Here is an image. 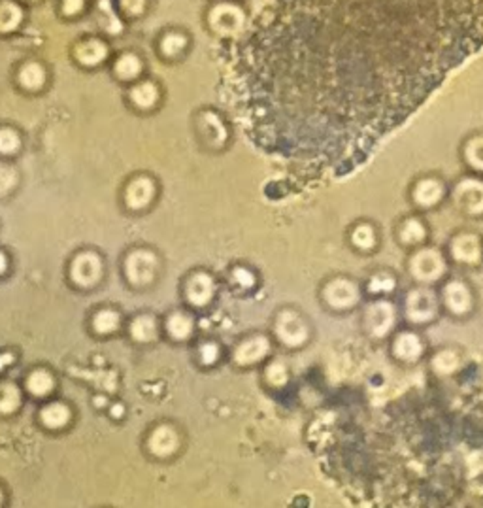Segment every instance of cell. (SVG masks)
<instances>
[{
  "instance_id": "29",
  "label": "cell",
  "mask_w": 483,
  "mask_h": 508,
  "mask_svg": "<svg viewBox=\"0 0 483 508\" xmlns=\"http://www.w3.org/2000/svg\"><path fill=\"white\" fill-rule=\"evenodd\" d=\"M185 43H187V38L179 32H168V35L163 36L161 40V51L166 57H176L184 51Z\"/></svg>"
},
{
  "instance_id": "19",
  "label": "cell",
  "mask_w": 483,
  "mask_h": 508,
  "mask_svg": "<svg viewBox=\"0 0 483 508\" xmlns=\"http://www.w3.org/2000/svg\"><path fill=\"white\" fill-rule=\"evenodd\" d=\"M462 159L466 166L483 174V135L470 136L462 146Z\"/></svg>"
},
{
  "instance_id": "36",
  "label": "cell",
  "mask_w": 483,
  "mask_h": 508,
  "mask_svg": "<svg viewBox=\"0 0 483 508\" xmlns=\"http://www.w3.org/2000/svg\"><path fill=\"white\" fill-rule=\"evenodd\" d=\"M19 407V391L17 387L6 386L0 397V412H14Z\"/></svg>"
},
{
  "instance_id": "6",
  "label": "cell",
  "mask_w": 483,
  "mask_h": 508,
  "mask_svg": "<svg viewBox=\"0 0 483 508\" xmlns=\"http://www.w3.org/2000/svg\"><path fill=\"white\" fill-rule=\"evenodd\" d=\"M359 286L349 278H334L323 289V299L334 310H349L359 302Z\"/></svg>"
},
{
  "instance_id": "38",
  "label": "cell",
  "mask_w": 483,
  "mask_h": 508,
  "mask_svg": "<svg viewBox=\"0 0 483 508\" xmlns=\"http://www.w3.org/2000/svg\"><path fill=\"white\" fill-rule=\"evenodd\" d=\"M266 378H268V382L274 384V386H284L285 382H287V369H285L282 363H274V365L268 367Z\"/></svg>"
},
{
  "instance_id": "3",
  "label": "cell",
  "mask_w": 483,
  "mask_h": 508,
  "mask_svg": "<svg viewBox=\"0 0 483 508\" xmlns=\"http://www.w3.org/2000/svg\"><path fill=\"white\" fill-rule=\"evenodd\" d=\"M453 202L466 215H483V179L464 176L453 187Z\"/></svg>"
},
{
  "instance_id": "24",
  "label": "cell",
  "mask_w": 483,
  "mask_h": 508,
  "mask_svg": "<svg viewBox=\"0 0 483 508\" xmlns=\"http://www.w3.org/2000/svg\"><path fill=\"white\" fill-rule=\"evenodd\" d=\"M157 99H159V91H157V87L151 81H142V84L132 87V91H130V101L135 102L138 108H142V110H148V108L153 106Z\"/></svg>"
},
{
  "instance_id": "10",
  "label": "cell",
  "mask_w": 483,
  "mask_h": 508,
  "mask_svg": "<svg viewBox=\"0 0 483 508\" xmlns=\"http://www.w3.org/2000/svg\"><path fill=\"white\" fill-rule=\"evenodd\" d=\"M444 304L453 315H466L474 306L470 287L462 280H451L444 287Z\"/></svg>"
},
{
  "instance_id": "39",
  "label": "cell",
  "mask_w": 483,
  "mask_h": 508,
  "mask_svg": "<svg viewBox=\"0 0 483 508\" xmlns=\"http://www.w3.org/2000/svg\"><path fill=\"white\" fill-rule=\"evenodd\" d=\"M123 12L128 15H140L148 6V0H119Z\"/></svg>"
},
{
  "instance_id": "33",
  "label": "cell",
  "mask_w": 483,
  "mask_h": 508,
  "mask_svg": "<svg viewBox=\"0 0 483 508\" xmlns=\"http://www.w3.org/2000/svg\"><path fill=\"white\" fill-rule=\"evenodd\" d=\"M191 320L184 314H174L168 320V333L174 338H185L187 335H191Z\"/></svg>"
},
{
  "instance_id": "37",
  "label": "cell",
  "mask_w": 483,
  "mask_h": 508,
  "mask_svg": "<svg viewBox=\"0 0 483 508\" xmlns=\"http://www.w3.org/2000/svg\"><path fill=\"white\" fill-rule=\"evenodd\" d=\"M15 179H17V176H15L12 166L0 165V195L8 193L15 186Z\"/></svg>"
},
{
  "instance_id": "45",
  "label": "cell",
  "mask_w": 483,
  "mask_h": 508,
  "mask_svg": "<svg viewBox=\"0 0 483 508\" xmlns=\"http://www.w3.org/2000/svg\"><path fill=\"white\" fill-rule=\"evenodd\" d=\"M476 494L480 495V497H483V478L476 484Z\"/></svg>"
},
{
  "instance_id": "34",
  "label": "cell",
  "mask_w": 483,
  "mask_h": 508,
  "mask_svg": "<svg viewBox=\"0 0 483 508\" xmlns=\"http://www.w3.org/2000/svg\"><path fill=\"white\" fill-rule=\"evenodd\" d=\"M119 325V315L112 310H102L95 315V329L99 333H112Z\"/></svg>"
},
{
  "instance_id": "5",
  "label": "cell",
  "mask_w": 483,
  "mask_h": 508,
  "mask_svg": "<svg viewBox=\"0 0 483 508\" xmlns=\"http://www.w3.org/2000/svg\"><path fill=\"white\" fill-rule=\"evenodd\" d=\"M395 320H397V312L389 301L372 302L364 312V327L376 338L387 337L395 327Z\"/></svg>"
},
{
  "instance_id": "18",
  "label": "cell",
  "mask_w": 483,
  "mask_h": 508,
  "mask_svg": "<svg viewBox=\"0 0 483 508\" xmlns=\"http://www.w3.org/2000/svg\"><path fill=\"white\" fill-rule=\"evenodd\" d=\"M178 448V435L170 427H159L150 438V450L155 456H170L172 451Z\"/></svg>"
},
{
  "instance_id": "2",
  "label": "cell",
  "mask_w": 483,
  "mask_h": 508,
  "mask_svg": "<svg viewBox=\"0 0 483 508\" xmlns=\"http://www.w3.org/2000/svg\"><path fill=\"white\" fill-rule=\"evenodd\" d=\"M438 308H440V302L433 289H425V287L413 289L406 297V318L417 325L434 322L438 315Z\"/></svg>"
},
{
  "instance_id": "11",
  "label": "cell",
  "mask_w": 483,
  "mask_h": 508,
  "mask_svg": "<svg viewBox=\"0 0 483 508\" xmlns=\"http://www.w3.org/2000/svg\"><path fill=\"white\" fill-rule=\"evenodd\" d=\"M155 271L157 261L150 251H135L127 259V278L136 286L148 284L153 278Z\"/></svg>"
},
{
  "instance_id": "42",
  "label": "cell",
  "mask_w": 483,
  "mask_h": 508,
  "mask_svg": "<svg viewBox=\"0 0 483 508\" xmlns=\"http://www.w3.org/2000/svg\"><path fill=\"white\" fill-rule=\"evenodd\" d=\"M235 278L240 282L241 286L244 287H249V286H253V276H251V272L248 271H244V268H238V271H235Z\"/></svg>"
},
{
  "instance_id": "35",
  "label": "cell",
  "mask_w": 483,
  "mask_h": 508,
  "mask_svg": "<svg viewBox=\"0 0 483 508\" xmlns=\"http://www.w3.org/2000/svg\"><path fill=\"white\" fill-rule=\"evenodd\" d=\"M19 136L12 129H0V153L2 155H14L19 150Z\"/></svg>"
},
{
  "instance_id": "43",
  "label": "cell",
  "mask_w": 483,
  "mask_h": 508,
  "mask_svg": "<svg viewBox=\"0 0 483 508\" xmlns=\"http://www.w3.org/2000/svg\"><path fill=\"white\" fill-rule=\"evenodd\" d=\"M10 361H12V358H10V355H0V369H4V367H6Z\"/></svg>"
},
{
  "instance_id": "23",
  "label": "cell",
  "mask_w": 483,
  "mask_h": 508,
  "mask_svg": "<svg viewBox=\"0 0 483 508\" xmlns=\"http://www.w3.org/2000/svg\"><path fill=\"white\" fill-rule=\"evenodd\" d=\"M19 84L29 91H36L46 84V70L38 63H27L19 70Z\"/></svg>"
},
{
  "instance_id": "20",
  "label": "cell",
  "mask_w": 483,
  "mask_h": 508,
  "mask_svg": "<svg viewBox=\"0 0 483 508\" xmlns=\"http://www.w3.org/2000/svg\"><path fill=\"white\" fill-rule=\"evenodd\" d=\"M400 242L410 244V246H417V244L426 240V225L421 222L420 217H408L398 231Z\"/></svg>"
},
{
  "instance_id": "14",
  "label": "cell",
  "mask_w": 483,
  "mask_h": 508,
  "mask_svg": "<svg viewBox=\"0 0 483 508\" xmlns=\"http://www.w3.org/2000/svg\"><path fill=\"white\" fill-rule=\"evenodd\" d=\"M155 193V187L150 178H138L132 184H128L127 193H125V201L127 206L132 210H142L144 206H148L153 199Z\"/></svg>"
},
{
  "instance_id": "16",
  "label": "cell",
  "mask_w": 483,
  "mask_h": 508,
  "mask_svg": "<svg viewBox=\"0 0 483 508\" xmlns=\"http://www.w3.org/2000/svg\"><path fill=\"white\" fill-rule=\"evenodd\" d=\"M213 295V282L206 274H197L187 284V299L195 306H204Z\"/></svg>"
},
{
  "instance_id": "15",
  "label": "cell",
  "mask_w": 483,
  "mask_h": 508,
  "mask_svg": "<svg viewBox=\"0 0 483 508\" xmlns=\"http://www.w3.org/2000/svg\"><path fill=\"white\" fill-rule=\"evenodd\" d=\"M74 55L83 66H97L108 57V48L102 40H86L76 46Z\"/></svg>"
},
{
  "instance_id": "9",
  "label": "cell",
  "mask_w": 483,
  "mask_h": 508,
  "mask_svg": "<svg viewBox=\"0 0 483 508\" xmlns=\"http://www.w3.org/2000/svg\"><path fill=\"white\" fill-rule=\"evenodd\" d=\"M451 257L462 265H477L482 261V240L474 233H461L449 244Z\"/></svg>"
},
{
  "instance_id": "25",
  "label": "cell",
  "mask_w": 483,
  "mask_h": 508,
  "mask_svg": "<svg viewBox=\"0 0 483 508\" xmlns=\"http://www.w3.org/2000/svg\"><path fill=\"white\" fill-rule=\"evenodd\" d=\"M433 371L440 376H448L459 369V355L453 350H442L433 358Z\"/></svg>"
},
{
  "instance_id": "22",
  "label": "cell",
  "mask_w": 483,
  "mask_h": 508,
  "mask_svg": "<svg viewBox=\"0 0 483 508\" xmlns=\"http://www.w3.org/2000/svg\"><path fill=\"white\" fill-rule=\"evenodd\" d=\"M351 244L355 246L357 250H362V251H368V250H374L377 244V235H376V229H374V225H370V223H359L353 227L351 231Z\"/></svg>"
},
{
  "instance_id": "40",
  "label": "cell",
  "mask_w": 483,
  "mask_h": 508,
  "mask_svg": "<svg viewBox=\"0 0 483 508\" xmlns=\"http://www.w3.org/2000/svg\"><path fill=\"white\" fill-rule=\"evenodd\" d=\"M83 4H86V0H61L64 15H78L83 10Z\"/></svg>"
},
{
  "instance_id": "12",
  "label": "cell",
  "mask_w": 483,
  "mask_h": 508,
  "mask_svg": "<svg viewBox=\"0 0 483 508\" xmlns=\"http://www.w3.org/2000/svg\"><path fill=\"white\" fill-rule=\"evenodd\" d=\"M100 272H102V266H100L99 257L92 255V253H83V255L74 259L70 276L78 286L86 287L92 286L100 278Z\"/></svg>"
},
{
  "instance_id": "26",
  "label": "cell",
  "mask_w": 483,
  "mask_h": 508,
  "mask_svg": "<svg viewBox=\"0 0 483 508\" xmlns=\"http://www.w3.org/2000/svg\"><path fill=\"white\" fill-rule=\"evenodd\" d=\"M202 129H204V135L208 136V140H212L213 144H223L225 138H227V129L221 121L219 117L212 112L202 115Z\"/></svg>"
},
{
  "instance_id": "44",
  "label": "cell",
  "mask_w": 483,
  "mask_h": 508,
  "mask_svg": "<svg viewBox=\"0 0 483 508\" xmlns=\"http://www.w3.org/2000/svg\"><path fill=\"white\" fill-rule=\"evenodd\" d=\"M6 268V257H4V253L0 251V272H4Z\"/></svg>"
},
{
  "instance_id": "7",
  "label": "cell",
  "mask_w": 483,
  "mask_h": 508,
  "mask_svg": "<svg viewBox=\"0 0 483 508\" xmlns=\"http://www.w3.org/2000/svg\"><path fill=\"white\" fill-rule=\"evenodd\" d=\"M446 197V184L436 176H423L412 187V201L421 210H428L440 204Z\"/></svg>"
},
{
  "instance_id": "41",
  "label": "cell",
  "mask_w": 483,
  "mask_h": 508,
  "mask_svg": "<svg viewBox=\"0 0 483 508\" xmlns=\"http://www.w3.org/2000/svg\"><path fill=\"white\" fill-rule=\"evenodd\" d=\"M200 355H202V361H204V363L212 365L213 361L217 359V348H215L213 344H206V346L200 348Z\"/></svg>"
},
{
  "instance_id": "32",
  "label": "cell",
  "mask_w": 483,
  "mask_h": 508,
  "mask_svg": "<svg viewBox=\"0 0 483 508\" xmlns=\"http://www.w3.org/2000/svg\"><path fill=\"white\" fill-rule=\"evenodd\" d=\"M132 337L136 340H151V338L155 337V322L151 320L150 315H142V318H138L135 323H132Z\"/></svg>"
},
{
  "instance_id": "31",
  "label": "cell",
  "mask_w": 483,
  "mask_h": 508,
  "mask_svg": "<svg viewBox=\"0 0 483 508\" xmlns=\"http://www.w3.org/2000/svg\"><path fill=\"white\" fill-rule=\"evenodd\" d=\"M397 286V280L389 276L387 272H379V274H374L368 282V291L374 295H384V293H391L393 289Z\"/></svg>"
},
{
  "instance_id": "13",
  "label": "cell",
  "mask_w": 483,
  "mask_h": 508,
  "mask_svg": "<svg viewBox=\"0 0 483 508\" xmlns=\"http://www.w3.org/2000/svg\"><path fill=\"white\" fill-rule=\"evenodd\" d=\"M423 350H425V344L421 340L415 333H400L397 335V338L393 340V353L395 358L404 361V363H413L423 355Z\"/></svg>"
},
{
  "instance_id": "4",
  "label": "cell",
  "mask_w": 483,
  "mask_h": 508,
  "mask_svg": "<svg viewBox=\"0 0 483 508\" xmlns=\"http://www.w3.org/2000/svg\"><path fill=\"white\" fill-rule=\"evenodd\" d=\"M208 21L217 35H236L240 32L246 23V14L240 6H236L233 2H219L210 10Z\"/></svg>"
},
{
  "instance_id": "8",
  "label": "cell",
  "mask_w": 483,
  "mask_h": 508,
  "mask_svg": "<svg viewBox=\"0 0 483 508\" xmlns=\"http://www.w3.org/2000/svg\"><path fill=\"white\" fill-rule=\"evenodd\" d=\"M276 333L277 338L285 346H291V348L302 346L308 340V335H310L306 322L299 314H295V312H284V314H279L276 323Z\"/></svg>"
},
{
  "instance_id": "1",
  "label": "cell",
  "mask_w": 483,
  "mask_h": 508,
  "mask_svg": "<svg viewBox=\"0 0 483 508\" xmlns=\"http://www.w3.org/2000/svg\"><path fill=\"white\" fill-rule=\"evenodd\" d=\"M446 259L434 248L415 251L410 259V274L421 284H433L446 274Z\"/></svg>"
},
{
  "instance_id": "30",
  "label": "cell",
  "mask_w": 483,
  "mask_h": 508,
  "mask_svg": "<svg viewBox=\"0 0 483 508\" xmlns=\"http://www.w3.org/2000/svg\"><path fill=\"white\" fill-rule=\"evenodd\" d=\"M27 387H29L30 393L43 397V395L50 393L51 391V387H53V380H51V376L48 373L38 371V373L30 374L29 382H27Z\"/></svg>"
},
{
  "instance_id": "28",
  "label": "cell",
  "mask_w": 483,
  "mask_h": 508,
  "mask_svg": "<svg viewBox=\"0 0 483 508\" xmlns=\"http://www.w3.org/2000/svg\"><path fill=\"white\" fill-rule=\"evenodd\" d=\"M70 420V412H68V408L63 407V404H50V407H46L42 410V422L48 425V427H53V429H57V427H63L64 423Z\"/></svg>"
},
{
  "instance_id": "27",
  "label": "cell",
  "mask_w": 483,
  "mask_h": 508,
  "mask_svg": "<svg viewBox=\"0 0 483 508\" xmlns=\"http://www.w3.org/2000/svg\"><path fill=\"white\" fill-rule=\"evenodd\" d=\"M140 70H142V63H140V59L136 57L135 53H125L115 63V74L121 79L136 78L140 74Z\"/></svg>"
},
{
  "instance_id": "21",
  "label": "cell",
  "mask_w": 483,
  "mask_h": 508,
  "mask_svg": "<svg viewBox=\"0 0 483 508\" xmlns=\"http://www.w3.org/2000/svg\"><path fill=\"white\" fill-rule=\"evenodd\" d=\"M23 19V10L12 0H4L0 2V32H12L19 25Z\"/></svg>"
},
{
  "instance_id": "17",
  "label": "cell",
  "mask_w": 483,
  "mask_h": 508,
  "mask_svg": "<svg viewBox=\"0 0 483 508\" xmlns=\"http://www.w3.org/2000/svg\"><path fill=\"white\" fill-rule=\"evenodd\" d=\"M266 353H268V340L257 337L241 344L240 348L236 350L235 359L240 365H251V363L261 361Z\"/></svg>"
}]
</instances>
